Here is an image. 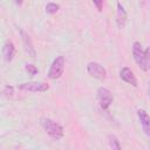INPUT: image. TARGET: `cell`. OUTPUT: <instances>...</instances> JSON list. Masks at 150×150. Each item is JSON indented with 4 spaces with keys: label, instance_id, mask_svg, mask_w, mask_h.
Returning a JSON list of instances; mask_svg holds the SVG:
<instances>
[{
    "label": "cell",
    "instance_id": "obj_1",
    "mask_svg": "<svg viewBox=\"0 0 150 150\" xmlns=\"http://www.w3.org/2000/svg\"><path fill=\"white\" fill-rule=\"evenodd\" d=\"M40 124L42 125V128L47 131V134L54 138V139H61L64 135V130L63 128L56 123L55 121H53L52 118L48 117H41L40 118Z\"/></svg>",
    "mask_w": 150,
    "mask_h": 150
},
{
    "label": "cell",
    "instance_id": "obj_2",
    "mask_svg": "<svg viewBox=\"0 0 150 150\" xmlns=\"http://www.w3.org/2000/svg\"><path fill=\"white\" fill-rule=\"evenodd\" d=\"M64 64H66V61H64L63 56H57L56 59H54V61H53V63L48 70V77L52 80L60 79L61 75L63 74Z\"/></svg>",
    "mask_w": 150,
    "mask_h": 150
},
{
    "label": "cell",
    "instance_id": "obj_3",
    "mask_svg": "<svg viewBox=\"0 0 150 150\" xmlns=\"http://www.w3.org/2000/svg\"><path fill=\"white\" fill-rule=\"evenodd\" d=\"M97 100H98L100 107L103 110H108V108L110 107V104L114 101V96L109 89H107L104 87H100L97 89Z\"/></svg>",
    "mask_w": 150,
    "mask_h": 150
},
{
    "label": "cell",
    "instance_id": "obj_4",
    "mask_svg": "<svg viewBox=\"0 0 150 150\" xmlns=\"http://www.w3.org/2000/svg\"><path fill=\"white\" fill-rule=\"evenodd\" d=\"M132 55H134V60L138 64V67L142 68V70H148L146 61H145V53L142 49L141 43L137 41L134 42V45H132Z\"/></svg>",
    "mask_w": 150,
    "mask_h": 150
},
{
    "label": "cell",
    "instance_id": "obj_5",
    "mask_svg": "<svg viewBox=\"0 0 150 150\" xmlns=\"http://www.w3.org/2000/svg\"><path fill=\"white\" fill-rule=\"evenodd\" d=\"M87 71L91 77L97 79V80H104L107 77V70L103 68V66L94 61L87 64Z\"/></svg>",
    "mask_w": 150,
    "mask_h": 150
},
{
    "label": "cell",
    "instance_id": "obj_6",
    "mask_svg": "<svg viewBox=\"0 0 150 150\" xmlns=\"http://www.w3.org/2000/svg\"><path fill=\"white\" fill-rule=\"evenodd\" d=\"M18 88L21 89V90H26V91L38 93V91H46V90H48L49 86H48V83H45V82H26V83L19 84Z\"/></svg>",
    "mask_w": 150,
    "mask_h": 150
},
{
    "label": "cell",
    "instance_id": "obj_7",
    "mask_svg": "<svg viewBox=\"0 0 150 150\" xmlns=\"http://www.w3.org/2000/svg\"><path fill=\"white\" fill-rule=\"evenodd\" d=\"M18 30H19L21 38H22L23 46H25V49H26L27 54H28L30 57H35V54H36V53H35V49H34V47H33V43H32V40H30L29 35H28L22 28H18Z\"/></svg>",
    "mask_w": 150,
    "mask_h": 150
},
{
    "label": "cell",
    "instance_id": "obj_8",
    "mask_svg": "<svg viewBox=\"0 0 150 150\" xmlns=\"http://www.w3.org/2000/svg\"><path fill=\"white\" fill-rule=\"evenodd\" d=\"M120 77H121L124 82H127V83H129V84H131V86H134V87L137 86V80H136L134 73L131 71V69H129L128 67H123V68L120 70Z\"/></svg>",
    "mask_w": 150,
    "mask_h": 150
},
{
    "label": "cell",
    "instance_id": "obj_9",
    "mask_svg": "<svg viewBox=\"0 0 150 150\" xmlns=\"http://www.w3.org/2000/svg\"><path fill=\"white\" fill-rule=\"evenodd\" d=\"M14 53H15V47L13 45V42L11 40H7L4 45L2 48V55H4V60L6 62H11L14 57Z\"/></svg>",
    "mask_w": 150,
    "mask_h": 150
},
{
    "label": "cell",
    "instance_id": "obj_10",
    "mask_svg": "<svg viewBox=\"0 0 150 150\" xmlns=\"http://www.w3.org/2000/svg\"><path fill=\"white\" fill-rule=\"evenodd\" d=\"M137 116L139 118V122L143 127V130L145 131V134L149 136L150 135V116L148 115V112L143 109L137 110Z\"/></svg>",
    "mask_w": 150,
    "mask_h": 150
},
{
    "label": "cell",
    "instance_id": "obj_11",
    "mask_svg": "<svg viewBox=\"0 0 150 150\" xmlns=\"http://www.w3.org/2000/svg\"><path fill=\"white\" fill-rule=\"evenodd\" d=\"M127 22V12L121 2H117V13H116V23L118 28H123Z\"/></svg>",
    "mask_w": 150,
    "mask_h": 150
},
{
    "label": "cell",
    "instance_id": "obj_12",
    "mask_svg": "<svg viewBox=\"0 0 150 150\" xmlns=\"http://www.w3.org/2000/svg\"><path fill=\"white\" fill-rule=\"evenodd\" d=\"M108 143L112 150H121V144L115 135H108Z\"/></svg>",
    "mask_w": 150,
    "mask_h": 150
},
{
    "label": "cell",
    "instance_id": "obj_13",
    "mask_svg": "<svg viewBox=\"0 0 150 150\" xmlns=\"http://www.w3.org/2000/svg\"><path fill=\"white\" fill-rule=\"evenodd\" d=\"M59 8H60V5H57L55 2H48L46 6V12L48 14H54L59 11Z\"/></svg>",
    "mask_w": 150,
    "mask_h": 150
},
{
    "label": "cell",
    "instance_id": "obj_14",
    "mask_svg": "<svg viewBox=\"0 0 150 150\" xmlns=\"http://www.w3.org/2000/svg\"><path fill=\"white\" fill-rule=\"evenodd\" d=\"M25 68H26V70L28 71V74H30L32 76L35 75V74H38V68H36L34 64H32V63H27Z\"/></svg>",
    "mask_w": 150,
    "mask_h": 150
},
{
    "label": "cell",
    "instance_id": "obj_15",
    "mask_svg": "<svg viewBox=\"0 0 150 150\" xmlns=\"http://www.w3.org/2000/svg\"><path fill=\"white\" fill-rule=\"evenodd\" d=\"M2 93L5 94V96L9 97V96H12V95L14 94V88H13L12 86H6V87L4 88V91H2Z\"/></svg>",
    "mask_w": 150,
    "mask_h": 150
},
{
    "label": "cell",
    "instance_id": "obj_16",
    "mask_svg": "<svg viewBox=\"0 0 150 150\" xmlns=\"http://www.w3.org/2000/svg\"><path fill=\"white\" fill-rule=\"evenodd\" d=\"M144 53H145V61H146V67H148V69H150V47H148V48L144 50Z\"/></svg>",
    "mask_w": 150,
    "mask_h": 150
},
{
    "label": "cell",
    "instance_id": "obj_17",
    "mask_svg": "<svg viewBox=\"0 0 150 150\" xmlns=\"http://www.w3.org/2000/svg\"><path fill=\"white\" fill-rule=\"evenodd\" d=\"M93 4H94L96 7H97V9H98L100 12L102 11V7H103V1H101V0H94V1H93Z\"/></svg>",
    "mask_w": 150,
    "mask_h": 150
},
{
    "label": "cell",
    "instance_id": "obj_18",
    "mask_svg": "<svg viewBox=\"0 0 150 150\" xmlns=\"http://www.w3.org/2000/svg\"><path fill=\"white\" fill-rule=\"evenodd\" d=\"M149 94H150V82H149Z\"/></svg>",
    "mask_w": 150,
    "mask_h": 150
}]
</instances>
